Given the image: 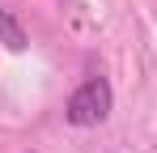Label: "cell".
<instances>
[{
    "label": "cell",
    "instance_id": "obj_2",
    "mask_svg": "<svg viewBox=\"0 0 157 153\" xmlns=\"http://www.w3.org/2000/svg\"><path fill=\"white\" fill-rule=\"evenodd\" d=\"M0 43L9 51H21L26 47V30H21V22L9 13V9H0Z\"/></svg>",
    "mask_w": 157,
    "mask_h": 153
},
{
    "label": "cell",
    "instance_id": "obj_1",
    "mask_svg": "<svg viewBox=\"0 0 157 153\" xmlns=\"http://www.w3.org/2000/svg\"><path fill=\"white\" fill-rule=\"evenodd\" d=\"M68 124L72 128H98L110 115V81L106 76H89V81H81L77 89H72V98H68Z\"/></svg>",
    "mask_w": 157,
    "mask_h": 153
}]
</instances>
